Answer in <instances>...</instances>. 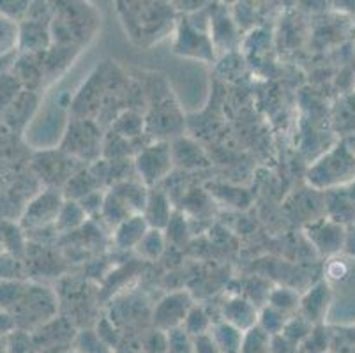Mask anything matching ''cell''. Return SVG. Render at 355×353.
I'll use <instances>...</instances> for the list:
<instances>
[{
	"label": "cell",
	"instance_id": "cell-20",
	"mask_svg": "<svg viewBox=\"0 0 355 353\" xmlns=\"http://www.w3.org/2000/svg\"><path fill=\"white\" fill-rule=\"evenodd\" d=\"M135 249H137L138 255H140L141 258H145V260L148 261L157 260L164 251L163 232H161V230L148 228V232L145 233L144 239L140 241V244H138Z\"/></svg>",
	"mask_w": 355,
	"mask_h": 353
},
{
	"label": "cell",
	"instance_id": "cell-16",
	"mask_svg": "<svg viewBox=\"0 0 355 353\" xmlns=\"http://www.w3.org/2000/svg\"><path fill=\"white\" fill-rule=\"evenodd\" d=\"M212 325H214V323H212V320L209 318L205 307L195 304V306L189 309L188 316H186V320H184L180 329H182L189 338L196 339V338H203V336L211 334Z\"/></svg>",
	"mask_w": 355,
	"mask_h": 353
},
{
	"label": "cell",
	"instance_id": "cell-36",
	"mask_svg": "<svg viewBox=\"0 0 355 353\" xmlns=\"http://www.w3.org/2000/svg\"><path fill=\"white\" fill-rule=\"evenodd\" d=\"M0 353H8V350H6V343L0 341Z\"/></svg>",
	"mask_w": 355,
	"mask_h": 353
},
{
	"label": "cell",
	"instance_id": "cell-12",
	"mask_svg": "<svg viewBox=\"0 0 355 353\" xmlns=\"http://www.w3.org/2000/svg\"><path fill=\"white\" fill-rule=\"evenodd\" d=\"M223 322L241 332H248L258 325V311L251 300L234 297L223 306Z\"/></svg>",
	"mask_w": 355,
	"mask_h": 353
},
{
	"label": "cell",
	"instance_id": "cell-15",
	"mask_svg": "<svg viewBox=\"0 0 355 353\" xmlns=\"http://www.w3.org/2000/svg\"><path fill=\"white\" fill-rule=\"evenodd\" d=\"M209 336H211V339L214 341L219 353H241L244 332H241V330L235 329V327L228 325V323L225 322L214 323Z\"/></svg>",
	"mask_w": 355,
	"mask_h": 353
},
{
	"label": "cell",
	"instance_id": "cell-37",
	"mask_svg": "<svg viewBox=\"0 0 355 353\" xmlns=\"http://www.w3.org/2000/svg\"><path fill=\"white\" fill-rule=\"evenodd\" d=\"M73 353H78V352H73Z\"/></svg>",
	"mask_w": 355,
	"mask_h": 353
},
{
	"label": "cell",
	"instance_id": "cell-4",
	"mask_svg": "<svg viewBox=\"0 0 355 353\" xmlns=\"http://www.w3.org/2000/svg\"><path fill=\"white\" fill-rule=\"evenodd\" d=\"M172 147L168 141L157 140L141 148L135 157V168L145 187L156 186L172 171Z\"/></svg>",
	"mask_w": 355,
	"mask_h": 353
},
{
	"label": "cell",
	"instance_id": "cell-30",
	"mask_svg": "<svg viewBox=\"0 0 355 353\" xmlns=\"http://www.w3.org/2000/svg\"><path fill=\"white\" fill-rule=\"evenodd\" d=\"M269 350L270 353H297V346L292 345L283 334L270 336Z\"/></svg>",
	"mask_w": 355,
	"mask_h": 353
},
{
	"label": "cell",
	"instance_id": "cell-6",
	"mask_svg": "<svg viewBox=\"0 0 355 353\" xmlns=\"http://www.w3.org/2000/svg\"><path fill=\"white\" fill-rule=\"evenodd\" d=\"M64 202L66 198L57 189H44L25 207L21 214V226L25 230H41L55 225Z\"/></svg>",
	"mask_w": 355,
	"mask_h": 353
},
{
	"label": "cell",
	"instance_id": "cell-35",
	"mask_svg": "<svg viewBox=\"0 0 355 353\" xmlns=\"http://www.w3.org/2000/svg\"><path fill=\"white\" fill-rule=\"evenodd\" d=\"M343 141H345V145H347L348 150L355 155V132H350L347 140H343Z\"/></svg>",
	"mask_w": 355,
	"mask_h": 353
},
{
	"label": "cell",
	"instance_id": "cell-9",
	"mask_svg": "<svg viewBox=\"0 0 355 353\" xmlns=\"http://www.w3.org/2000/svg\"><path fill=\"white\" fill-rule=\"evenodd\" d=\"M175 51L182 57L207 60V58L214 57V44L207 32L198 28L193 19H188L180 25L179 32H177Z\"/></svg>",
	"mask_w": 355,
	"mask_h": 353
},
{
	"label": "cell",
	"instance_id": "cell-33",
	"mask_svg": "<svg viewBox=\"0 0 355 353\" xmlns=\"http://www.w3.org/2000/svg\"><path fill=\"white\" fill-rule=\"evenodd\" d=\"M348 268L345 267L343 261H338V260H332L327 267V274L332 277V279H343L347 276Z\"/></svg>",
	"mask_w": 355,
	"mask_h": 353
},
{
	"label": "cell",
	"instance_id": "cell-22",
	"mask_svg": "<svg viewBox=\"0 0 355 353\" xmlns=\"http://www.w3.org/2000/svg\"><path fill=\"white\" fill-rule=\"evenodd\" d=\"M269 306L286 316L299 307V295L290 288H277L269 293Z\"/></svg>",
	"mask_w": 355,
	"mask_h": 353
},
{
	"label": "cell",
	"instance_id": "cell-32",
	"mask_svg": "<svg viewBox=\"0 0 355 353\" xmlns=\"http://www.w3.org/2000/svg\"><path fill=\"white\" fill-rule=\"evenodd\" d=\"M16 322L11 315H8L6 311H0V338L15 332Z\"/></svg>",
	"mask_w": 355,
	"mask_h": 353
},
{
	"label": "cell",
	"instance_id": "cell-14",
	"mask_svg": "<svg viewBox=\"0 0 355 353\" xmlns=\"http://www.w3.org/2000/svg\"><path fill=\"white\" fill-rule=\"evenodd\" d=\"M147 232L148 225L144 219V216L141 214L140 216H131V218L122 221L119 226H115L114 242L121 249H135L140 244V241Z\"/></svg>",
	"mask_w": 355,
	"mask_h": 353
},
{
	"label": "cell",
	"instance_id": "cell-8",
	"mask_svg": "<svg viewBox=\"0 0 355 353\" xmlns=\"http://www.w3.org/2000/svg\"><path fill=\"white\" fill-rule=\"evenodd\" d=\"M306 235L322 257H334L345 248L347 242L345 226L334 223L327 216L306 225Z\"/></svg>",
	"mask_w": 355,
	"mask_h": 353
},
{
	"label": "cell",
	"instance_id": "cell-2",
	"mask_svg": "<svg viewBox=\"0 0 355 353\" xmlns=\"http://www.w3.org/2000/svg\"><path fill=\"white\" fill-rule=\"evenodd\" d=\"M355 179V155L345 141L325 152L308 171V182L316 191H331L343 187Z\"/></svg>",
	"mask_w": 355,
	"mask_h": 353
},
{
	"label": "cell",
	"instance_id": "cell-19",
	"mask_svg": "<svg viewBox=\"0 0 355 353\" xmlns=\"http://www.w3.org/2000/svg\"><path fill=\"white\" fill-rule=\"evenodd\" d=\"M87 214L85 210L82 209L78 202L74 200H66L60 209L59 218H57V223H55V228L60 230V232H71V230L78 228L83 221H85Z\"/></svg>",
	"mask_w": 355,
	"mask_h": 353
},
{
	"label": "cell",
	"instance_id": "cell-7",
	"mask_svg": "<svg viewBox=\"0 0 355 353\" xmlns=\"http://www.w3.org/2000/svg\"><path fill=\"white\" fill-rule=\"evenodd\" d=\"M195 306L193 297L188 291H173L157 302L153 313V322L156 330L161 332H170V330L180 329L188 316L189 309Z\"/></svg>",
	"mask_w": 355,
	"mask_h": 353
},
{
	"label": "cell",
	"instance_id": "cell-24",
	"mask_svg": "<svg viewBox=\"0 0 355 353\" xmlns=\"http://www.w3.org/2000/svg\"><path fill=\"white\" fill-rule=\"evenodd\" d=\"M313 330V325L306 318L299 316V318L286 320L285 327H283L282 334L288 339L292 345L299 346L306 338L309 336V332Z\"/></svg>",
	"mask_w": 355,
	"mask_h": 353
},
{
	"label": "cell",
	"instance_id": "cell-27",
	"mask_svg": "<svg viewBox=\"0 0 355 353\" xmlns=\"http://www.w3.org/2000/svg\"><path fill=\"white\" fill-rule=\"evenodd\" d=\"M166 353H195V341L182 329L166 332Z\"/></svg>",
	"mask_w": 355,
	"mask_h": 353
},
{
	"label": "cell",
	"instance_id": "cell-34",
	"mask_svg": "<svg viewBox=\"0 0 355 353\" xmlns=\"http://www.w3.org/2000/svg\"><path fill=\"white\" fill-rule=\"evenodd\" d=\"M343 191L347 194V198L352 202V205L355 207V179L352 182H348L347 186H343Z\"/></svg>",
	"mask_w": 355,
	"mask_h": 353
},
{
	"label": "cell",
	"instance_id": "cell-28",
	"mask_svg": "<svg viewBox=\"0 0 355 353\" xmlns=\"http://www.w3.org/2000/svg\"><path fill=\"white\" fill-rule=\"evenodd\" d=\"M6 350L8 353H37L34 341L25 332H12L6 339Z\"/></svg>",
	"mask_w": 355,
	"mask_h": 353
},
{
	"label": "cell",
	"instance_id": "cell-3",
	"mask_svg": "<svg viewBox=\"0 0 355 353\" xmlns=\"http://www.w3.org/2000/svg\"><path fill=\"white\" fill-rule=\"evenodd\" d=\"M148 193L141 182L133 180H119L112 186L108 193H105L101 214L106 223L112 226H119L122 221L131 216L144 214Z\"/></svg>",
	"mask_w": 355,
	"mask_h": 353
},
{
	"label": "cell",
	"instance_id": "cell-23",
	"mask_svg": "<svg viewBox=\"0 0 355 353\" xmlns=\"http://www.w3.org/2000/svg\"><path fill=\"white\" fill-rule=\"evenodd\" d=\"M285 323H286V316L270 306H267L266 309L261 311V315L258 316V327H260V329L269 336L282 334Z\"/></svg>",
	"mask_w": 355,
	"mask_h": 353
},
{
	"label": "cell",
	"instance_id": "cell-21",
	"mask_svg": "<svg viewBox=\"0 0 355 353\" xmlns=\"http://www.w3.org/2000/svg\"><path fill=\"white\" fill-rule=\"evenodd\" d=\"M270 336L266 334L260 327L244 332V339H242L241 353H270L269 350Z\"/></svg>",
	"mask_w": 355,
	"mask_h": 353
},
{
	"label": "cell",
	"instance_id": "cell-26",
	"mask_svg": "<svg viewBox=\"0 0 355 353\" xmlns=\"http://www.w3.org/2000/svg\"><path fill=\"white\" fill-rule=\"evenodd\" d=\"M327 330L324 327H313L308 338L297 346L299 353H325L329 346V336L325 334Z\"/></svg>",
	"mask_w": 355,
	"mask_h": 353
},
{
	"label": "cell",
	"instance_id": "cell-29",
	"mask_svg": "<svg viewBox=\"0 0 355 353\" xmlns=\"http://www.w3.org/2000/svg\"><path fill=\"white\" fill-rule=\"evenodd\" d=\"M145 346H147L148 353H166V332L154 330L147 338Z\"/></svg>",
	"mask_w": 355,
	"mask_h": 353
},
{
	"label": "cell",
	"instance_id": "cell-17",
	"mask_svg": "<svg viewBox=\"0 0 355 353\" xmlns=\"http://www.w3.org/2000/svg\"><path fill=\"white\" fill-rule=\"evenodd\" d=\"M20 44V21L0 15V58L12 57Z\"/></svg>",
	"mask_w": 355,
	"mask_h": 353
},
{
	"label": "cell",
	"instance_id": "cell-31",
	"mask_svg": "<svg viewBox=\"0 0 355 353\" xmlns=\"http://www.w3.org/2000/svg\"><path fill=\"white\" fill-rule=\"evenodd\" d=\"M18 261L12 257H0V279H12L18 274Z\"/></svg>",
	"mask_w": 355,
	"mask_h": 353
},
{
	"label": "cell",
	"instance_id": "cell-18",
	"mask_svg": "<svg viewBox=\"0 0 355 353\" xmlns=\"http://www.w3.org/2000/svg\"><path fill=\"white\" fill-rule=\"evenodd\" d=\"M145 121L140 113L133 112V110H125L121 115L117 117L112 124V131L114 135L121 136L124 140H133L137 136H140L144 132Z\"/></svg>",
	"mask_w": 355,
	"mask_h": 353
},
{
	"label": "cell",
	"instance_id": "cell-1",
	"mask_svg": "<svg viewBox=\"0 0 355 353\" xmlns=\"http://www.w3.org/2000/svg\"><path fill=\"white\" fill-rule=\"evenodd\" d=\"M122 25L135 43L140 46L157 43L172 31L173 8L161 2H124L119 4Z\"/></svg>",
	"mask_w": 355,
	"mask_h": 353
},
{
	"label": "cell",
	"instance_id": "cell-11",
	"mask_svg": "<svg viewBox=\"0 0 355 353\" xmlns=\"http://www.w3.org/2000/svg\"><path fill=\"white\" fill-rule=\"evenodd\" d=\"M329 304H331V286L325 281H320L299 300L301 316L308 320L311 325H315L325 318Z\"/></svg>",
	"mask_w": 355,
	"mask_h": 353
},
{
	"label": "cell",
	"instance_id": "cell-5",
	"mask_svg": "<svg viewBox=\"0 0 355 353\" xmlns=\"http://www.w3.org/2000/svg\"><path fill=\"white\" fill-rule=\"evenodd\" d=\"M62 150L78 160H92L101 152V131L90 119H74L62 136Z\"/></svg>",
	"mask_w": 355,
	"mask_h": 353
},
{
	"label": "cell",
	"instance_id": "cell-13",
	"mask_svg": "<svg viewBox=\"0 0 355 353\" xmlns=\"http://www.w3.org/2000/svg\"><path fill=\"white\" fill-rule=\"evenodd\" d=\"M141 216L147 221L148 228L163 232L172 219V203L168 194H164L163 191H150Z\"/></svg>",
	"mask_w": 355,
	"mask_h": 353
},
{
	"label": "cell",
	"instance_id": "cell-25",
	"mask_svg": "<svg viewBox=\"0 0 355 353\" xmlns=\"http://www.w3.org/2000/svg\"><path fill=\"white\" fill-rule=\"evenodd\" d=\"M76 352L78 353H112V348L103 341L94 330H83L76 339Z\"/></svg>",
	"mask_w": 355,
	"mask_h": 353
},
{
	"label": "cell",
	"instance_id": "cell-10",
	"mask_svg": "<svg viewBox=\"0 0 355 353\" xmlns=\"http://www.w3.org/2000/svg\"><path fill=\"white\" fill-rule=\"evenodd\" d=\"M51 46L50 24H43L41 16H32L25 19V24H20V44L18 50L25 53H41Z\"/></svg>",
	"mask_w": 355,
	"mask_h": 353
}]
</instances>
